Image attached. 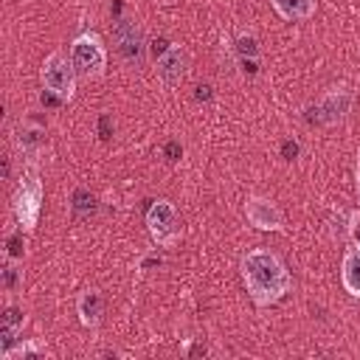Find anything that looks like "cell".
Masks as SVG:
<instances>
[{
  "label": "cell",
  "mask_w": 360,
  "mask_h": 360,
  "mask_svg": "<svg viewBox=\"0 0 360 360\" xmlns=\"http://www.w3.org/2000/svg\"><path fill=\"white\" fill-rule=\"evenodd\" d=\"M245 219L256 231H284V214L270 197H248L245 200Z\"/></svg>",
  "instance_id": "8992f818"
},
{
  "label": "cell",
  "mask_w": 360,
  "mask_h": 360,
  "mask_svg": "<svg viewBox=\"0 0 360 360\" xmlns=\"http://www.w3.org/2000/svg\"><path fill=\"white\" fill-rule=\"evenodd\" d=\"M42 200H45V188H42V180H39V172L34 166L22 169L20 177H17V186H14V197H11V208H14V219L17 225L31 233L39 222V214H42Z\"/></svg>",
  "instance_id": "7a4b0ae2"
},
{
  "label": "cell",
  "mask_w": 360,
  "mask_h": 360,
  "mask_svg": "<svg viewBox=\"0 0 360 360\" xmlns=\"http://www.w3.org/2000/svg\"><path fill=\"white\" fill-rule=\"evenodd\" d=\"M76 315H79L82 326H87V329H96V326L101 323L104 301H101L98 290H84V292L76 298Z\"/></svg>",
  "instance_id": "8fae6325"
},
{
  "label": "cell",
  "mask_w": 360,
  "mask_h": 360,
  "mask_svg": "<svg viewBox=\"0 0 360 360\" xmlns=\"http://www.w3.org/2000/svg\"><path fill=\"white\" fill-rule=\"evenodd\" d=\"M22 323H25V318H22V312H20V309H14V307H8V309L3 312V321H0V335H3V349H6V346H11V343L17 340V335L22 332Z\"/></svg>",
  "instance_id": "4fadbf2b"
},
{
  "label": "cell",
  "mask_w": 360,
  "mask_h": 360,
  "mask_svg": "<svg viewBox=\"0 0 360 360\" xmlns=\"http://www.w3.org/2000/svg\"><path fill=\"white\" fill-rule=\"evenodd\" d=\"M352 101H354V93L349 87H332L321 96L318 101V112H321V121L323 124H338L346 118V112L352 110Z\"/></svg>",
  "instance_id": "ba28073f"
},
{
  "label": "cell",
  "mask_w": 360,
  "mask_h": 360,
  "mask_svg": "<svg viewBox=\"0 0 360 360\" xmlns=\"http://www.w3.org/2000/svg\"><path fill=\"white\" fill-rule=\"evenodd\" d=\"M115 42H118V53L127 65H138L141 62V51H143V37L141 28L129 20H121L115 28Z\"/></svg>",
  "instance_id": "9c48e42d"
},
{
  "label": "cell",
  "mask_w": 360,
  "mask_h": 360,
  "mask_svg": "<svg viewBox=\"0 0 360 360\" xmlns=\"http://www.w3.org/2000/svg\"><path fill=\"white\" fill-rule=\"evenodd\" d=\"M73 68L82 79H101L107 73V45L101 42V37L96 31H82L79 37H73L70 48H68Z\"/></svg>",
  "instance_id": "3957f363"
},
{
  "label": "cell",
  "mask_w": 360,
  "mask_h": 360,
  "mask_svg": "<svg viewBox=\"0 0 360 360\" xmlns=\"http://www.w3.org/2000/svg\"><path fill=\"white\" fill-rule=\"evenodd\" d=\"M340 284L349 295L360 298V242H352L340 259Z\"/></svg>",
  "instance_id": "30bf717a"
},
{
  "label": "cell",
  "mask_w": 360,
  "mask_h": 360,
  "mask_svg": "<svg viewBox=\"0 0 360 360\" xmlns=\"http://www.w3.org/2000/svg\"><path fill=\"white\" fill-rule=\"evenodd\" d=\"M239 51H242V53H259L256 39H253V37H239Z\"/></svg>",
  "instance_id": "2e32d148"
},
{
  "label": "cell",
  "mask_w": 360,
  "mask_h": 360,
  "mask_svg": "<svg viewBox=\"0 0 360 360\" xmlns=\"http://www.w3.org/2000/svg\"><path fill=\"white\" fill-rule=\"evenodd\" d=\"M239 276L256 307H273L292 290V276L287 264L270 248H250L239 259Z\"/></svg>",
  "instance_id": "6da1fadb"
},
{
  "label": "cell",
  "mask_w": 360,
  "mask_h": 360,
  "mask_svg": "<svg viewBox=\"0 0 360 360\" xmlns=\"http://www.w3.org/2000/svg\"><path fill=\"white\" fill-rule=\"evenodd\" d=\"M76 68H73V59L70 53H62V51H53L51 56H45L42 68H39V82L48 93H53L59 101H70L76 96Z\"/></svg>",
  "instance_id": "277c9868"
},
{
  "label": "cell",
  "mask_w": 360,
  "mask_h": 360,
  "mask_svg": "<svg viewBox=\"0 0 360 360\" xmlns=\"http://www.w3.org/2000/svg\"><path fill=\"white\" fill-rule=\"evenodd\" d=\"M186 68H188V56H186L183 45H169L158 56V79L166 87H177L186 79Z\"/></svg>",
  "instance_id": "52a82bcc"
},
{
  "label": "cell",
  "mask_w": 360,
  "mask_h": 360,
  "mask_svg": "<svg viewBox=\"0 0 360 360\" xmlns=\"http://www.w3.org/2000/svg\"><path fill=\"white\" fill-rule=\"evenodd\" d=\"M270 6L276 8V14L287 22H301L309 20L318 8V0H270Z\"/></svg>",
  "instance_id": "7c38bea8"
},
{
  "label": "cell",
  "mask_w": 360,
  "mask_h": 360,
  "mask_svg": "<svg viewBox=\"0 0 360 360\" xmlns=\"http://www.w3.org/2000/svg\"><path fill=\"white\" fill-rule=\"evenodd\" d=\"M34 354H45V346L37 340H17L0 352V360H17V357H34Z\"/></svg>",
  "instance_id": "5bb4252c"
},
{
  "label": "cell",
  "mask_w": 360,
  "mask_h": 360,
  "mask_svg": "<svg viewBox=\"0 0 360 360\" xmlns=\"http://www.w3.org/2000/svg\"><path fill=\"white\" fill-rule=\"evenodd\" d=\"M42 132H39V127H34V124H17V129H14V143L22 149V152H34L37 146H39V138Z\"/></svg>",
  "instance_id": "9a60e30c"
},
{
  "label": "cell",
  "mask_w": 360,
  "mask_h": 360,
  "mask_svg": "<svg viewBox=\"0 0 360 360\" xmlns=\"http://www.w3.org/2000/svg\"><path fill=\"white\" fill-rule=\"evenodd\" d=\"M146 231L158 248H172L180 239V217L169 200H155L146 208Z\"/></svg>",
  "instance_id": "5b68a950"
}]
</instances>
